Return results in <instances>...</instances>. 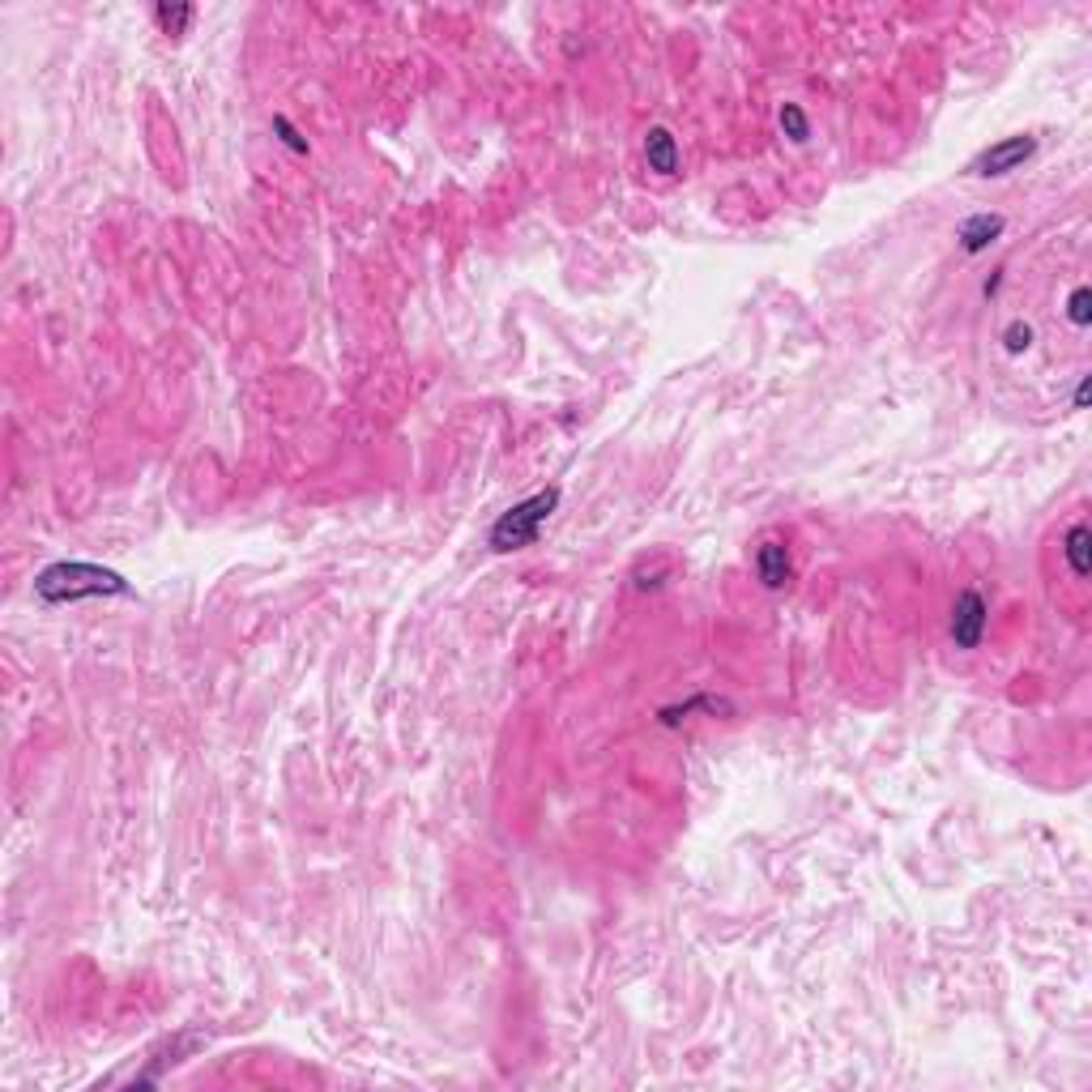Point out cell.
Masks as SVG:
<instances>
[{"mask_svg": "<svg viewBox=\"0 0 1092 1092\" xmlns=\"http://www.w3.org/2000/svg\"><path fill=\"white\" fill-rule=\"evenodd\" d=\"M556 508H560V487H546L512 504L508 512H499V521L491 525V551H525V546H533Z\"/></svg>", "mask_w": 1092, "mask_h": 1092, "instance_id": "obj_2", "label": "cell"}, {"mask_svg": "<svg viewBox=\"0 0 1092 1092\" xmlns=\"http://www.w3.org/2000/svg\"><path fill=\"white\" fill-rule=\"evenodd\" d=\"M986 624H990V607L977 590H965L952 607V645L956 649H977L982 636H986Z\"/></svg>", "mask_w": 1092, "mask_h": 1092, "instance_id": "obj_4", "label": "cell"}, {"mask_svg": "<svg viewBox=\"0 0 1092 1092\" xmlns=\"http://www.w3.org/2000/svg\"><path fill=\"white\" fill-rule=\"evenodd\" d=\"M645 163H649L653 175H679L683 154H679V141L670 137V129H649V137H645Z\"/></svg>", "mask_w": 1092, "mask_h": 1092, "instance_id": "obj_7", "label": "cell"}, {"mask_svg": "<svg viewBox=\"0 0 1092 1092\" xmlns=\"http://www.w3.org/2000/svg\"><path fill=\"white\" fill-rule=\"evenodd\" d=\"M273 133L283 137V146H287V150H295V154H308V141L300 137V129H295L287 116H273Z\"/></svg>", "mask_w": 1092, "mask_h": 1092, "instance_id": "obj_14", "label": "cell"}, {"mask_svg": "<svg viewBox=\"0 0 1092 1092\" xmlns=\"http://www.w3.org/2000/svg\"><path fill=\"white\" fill-rule=\"evenodd\" d=\"M1075 410H1088V376L1079 380V389H1075Z\"/></svg>", "mask_w": 1092, "mask_h": 1092, "instance_id": "obj_15", "label": "cell"}, {"mask_svg": "<svg viewBox=\"0 0 1092 1092\" xmlns=\"http://www.w3.org/2000/svg\"><path fill=\"white\" fill-rule=\"evenodd\" d=\"M1037 154V141L1028 137V133H1020V137H1003V141H994L990 150H982L977 158H973V175H1007V171H1020L1028 158Z\"/></svg>", "mask_w": 1092, "mask_h": 1092, "instance_id": "obj_3", "label": "cell"}, {"mask_svg": "<svg viewBox=\"0 0 1092 1092\" xmlns=\"http://www.w3.org/2000/svg\"><path fill=\"white\" fill-rule=\"evenodd\" d=\"M1062 556H1067V568H1071L1075 581L1092 577V529H1088V521H1075L1062 533Z\"/></svg>", "mask_w": 1092, "mask_h": 1092, "instance_id": "obj_6", "label": "cell"}, {"mask_svg": "<svg viewBox=\"0 0 1092 1092\" xmlns=\"http://www.w3.org/2000/svg\"><path fill=\"white\" fill-rule=\"evenodd\" d=\"M1067 321L1075 325V329H1088L1092 325V291L1088 287H1075L1071 291V300H1067Z\"/></svg>", "mask_w": 1092, "mask_h": 1092, "instance_id": "obj_12", "label": "cell"}, {"mask_svg": "<svg viewBox=\"0 0 1092 1092\" xmlns=\"http://www.w3.org/2000/svg\"><path fill=\"white\" fill-rule=\"evenodd\" d=\"M35 594L52 607H65V602H82V598H124L133 594L129 581L112 568H99V564H52L35 577Z\"/></svg>", "mask_w": 1092, "mask_h": 1092, "instance_id": "obj_1", "label": "cell"}, {"mask_svg": "<svg viewBox=\"0 0 1092 1092\" xmlns=\"http://www.w3.org/2000/svg\"><path fill=\"white\" fill-rule=\"evenodd\" d=\"M755 573H760V585H764V590H785L789 577H794L789 546H785V542H764L760 551H755Z\"/></svg>", "mask_w": 1092, "mask_h": 1092, "instance_id": "obj_5", "label": "cell"}, {"mask_svg": "<svg viewBox=\"0 0 1092 1092\" xmlns=\"http://www.w3.org/2000/svg\"><path fill=\"white\" fill-rule=\"evenodd\" d=\"M1003 346H1007V355H1024L1033 346V325L1028 321H1011L1003 329Z\"/></svg>", "mask_w": 1092, "mask_h": 1092, "instance_id": "obj_13", "label": "cell"}, {"mask_svg": "<svg viewBox=\"0 0 1092 1092\" xmlns=\"http://www.w3.org/2000/svg\"><path fill=\"white\" fill-rule=\"evenodd\" d=\"M999 235H1003V218H999V214H973V218H965L960 231H956V239H960V248H965L969 256L986 252Z\"/></svg>", "mask_w": 1092, "mask_h": 1092, "instance_id": "obj_8", "label": "cell"}, {"mask_svg": "<svg viewBox=\"0 0 1092 1092\" xmlns=\"http://www.w3.org/2000/svg\"><path fill=\"white\" fill-rule=\"evenodd\" d=\"M777 120H781V133H785L794 146H802V141L811 137V120H806V112H802L798 103H785Z\"/></svg>", "mask_w": 1092, "mask_h": 1092, "instance_id": "obj_11", "label": "cell"}, {"mask_svg": "<svg viewBox=\"0 0 1092 1092\" xmlns=\"http://www.w3.org/2000/svg\"><path fill=\"white\" fill-rule=\"evenodd\" d=\"M700 709H709V713H726L730 704H726V700H717V696H696V700H683V704H670V709H662V726H679V721L696 717Z\"/></svg>", "mask_w": 1092, "mask_h": 1092, "instance_id": "obj_9", "label": "cell"}, {"mask_svg": "<svg viewBox=\"0 0 1092 1092\" xmlns=\"http://www.w3.org/2000/svg\"><path fill=\"white\" fill-rule=\"evenodd\" d=\"M192 18H197L192 5H158V10H154V22L163 27V35H188Z\"/></svg>", "mask_w": 1092, "mask_h": 1092, "instance_id": "obj_10", "label": "cell"}]
</instances>
